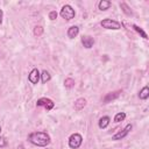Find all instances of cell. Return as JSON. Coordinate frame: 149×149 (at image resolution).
<instances>
[{
	"instance_id": "cell-23",
	"label": "cell",
	"mask_w": 149,
	"mask_h": 149,
	"mask_svg": "<svg viewBox=\"0 0 149 149\" xmlns=\"http://www.w3.org/2000/svg\"><path fill=\"white\" fill-rule=\"evenodd\" d=\"M2 15H3L2 9H0V24H1V22H2Z\"/></svg>"
},
{
	"instance_id": "cell-25",
	"label": "cell",
	"mask_w": 149,
	"mask_h": 149,
	"mask_svg": "<svg viewBox=\"0 0 149 149\" xmlns=\"http://www.w3.org/2000/svg\"><path fill=\"white\" fill-rule=\"evenodd\" d=\"M0 132H1V127H0Z\"/></svg>"
},
{
	"instance_id": "cell-8",
	"label": "cell",
	"mask_w": 149,
	"mask_h": 149,
	"mask_svg": "<svg viewBox=\"0 0 149 149\" xmlns=\"http://www.w3.org/2000/svg\"><path fill=\"white\" fill-rule=\"evenodd\" d=\"M121 94V91H115V92H111V93H107L105 97H104V104H108L109 101L119 98V95Z\"/></svg>"
},
{
	"instance_id": "cell-11",
	"label": "cell",
	"mask_w": 149,
	"mask_h": 149,
	"mask_svg": "<svg viewBox=\"0 0 149 149\" xmlns=\"http://www.w3.org/2000/svg\"><path fill=\"white\" fill-rule=\"evenodd\" d=\"M78 33H79V28H78L77 26H72V27H70V28L68 29V36H69L70 38L76 37V36L78 35Z\"/></svg>"
},
{
	"instance_id": "cell-21",
	"label": "cell",
	"mask_w": 149,
	"mask_h": 149,
	"mask_svg": "<svg viewBox=\"0 0 149 149\" xmlns=\"http://www.w3.org/2000/svg\"><path fill=\"white\" fill-rule=\"evenodd\" d=\"M6 144H7V141H6V139H5L3 136H0V148H3V147H6Z\"/></svg>"
},
{
	"instance_id": "cell-6",
	"label": "cell",
	"mask_w": 149,
	"mask_h": 149,
	"mask_svg": "<svg viewBox=\"0 0 149 149\" xmlns=\"http://www.w3.org/2000/svg\"><path fill=\"white\" fill-rule=\"evenodd\" d=\"M132 128H133L132 125H127L122 130H120V132H118L116 134H114V135L112 136V140H121V139H123L125 136L128 135V133L132 130Z\"/></svg>"
},
{
	"instance_id": "cell-13",
	"label": "cell",
	"mask_w": 149,
	"mask_h": 149,
	"mask_svg": "<svg viewBox=\"0 0 149 149\" xmlns=\"http://www.w3.org/2000/svg\"><path fill=\"white\" fill-rule=\"evenodd\" d=\"M111 1H107V0H101L99 3H98V7H99V9L100 10H106V9H108L109 7H111Z\"/></svg>"
},
{
	"instance_id": "cell-2",
	"label": "cell",
	"mask_w": 149,
	"mask_h": 149,
	"mask_svg": "<svg viewBox=\"0 0 149 149\" xmlns=\"http://www.w3.org/2000/svg\"><path fill=\"white\" fill-rule=\"evenodd\" d=\"M74 14H76V13H74V9H73L70 5H65V6H63L62 9H61V16H62L64 20H66V21L73 19V17H74Z\"/></svg>"
},
{
	"instance_id": "cell-10",
	"label": "cell",
	"mask_w": 149,
	"mask_h": 149,
	"mask_svg": "<svg viewBox=\"0 0 149 149\" xmlns=\"http://www.w3.org/2000/svg\"><path fill=\"white\" fill-rule=\"evenodd\" d=\"M85 105H86V100L84 98H79V99H77L74 101V109L76 111H80V109H83L85 107Z\"/></svg>"
},
{
	"instance_id": "cell-1",
	"label": "cell",
	"mask_w": 149,
	"mask_h": 149,
	"mask_svg": "<svg viewBox=\"0 0 149 149\" xmlns=\"http://www.w3.org/2000/svg\"><path fill=\"white\" fill-rule=\"evenodd\" d=\"M29 141L37 147H45L50 143V136L45 132H34L28 136Z\"/></svg>"
},
{
	"instance_id": "cell-7",
	"label": "cell",
	"mask_w": 149,
	"mask_h": 149,
	"mask_svg": "<svg viewBox=\"0 0 149 149\" xmlns=\"http://www.w3.org/2000/svg\"><path fill=\"white\" fill-rule=\"evenodd\" d=\"M40 77H41L40 71H38L37 69H33V70L30 71L29 76H28V79H29V81H30L31 84H37L38 80H40Z\"/></svg>"
},
{
	"instance_id": "cell-24",
	"label": "cell",
	"mask_w": 149,
	"mask_h": 149,
	"mask_svg": "<svg viewBox=\"0 0 149 149\" xmlns=\"http://www.w3.org/2000/svg\"><path fill=\"white\" fill-rule=\"evenodd\" d=\"M17 149H24V147H23V146H22V144H20V146H19V147H17Z\"/></svg>"
},
{
	"instance_id": "cell-20",
	"label": "cell",
	"mask_w": 149,
	"mask_h": 149,
	"mask_svg": "<svg viewBox=\"0 0 149 149\" xmlns=\"http://www.w3.org/2000/svg\"><path fill=\"white\" fill-rule=\"evenodd\" d=\"M133 28H134V29H135V30H136V31H137L139 34H141L143 38H146V40L148 38V36H147V34H146V33H144V31H143V30H142V29H141L140 27H137L136 24H134V26H133Z\"/></svg>"
},
{
	"instance_id": "cell-5",
	"label": "cell",
	"mask_w": 149,
	"mask_h": 149,
	"mask_svg": "<svg viewBox=\"0 0 149 149\" xmlns=\"http://www.w3.org/2000/svg\"><path fill=\"white\" fill-rule=\"evenodd\" d=\"M36 105L44 107L47 111H51L54 108V106H55L54 101L51 99H49V98H41V99H38L37 102H36Z\"/></svg>"
},
{
	"instance_id": "cell-14",
	"label": "cell",
	"mask_w": 149,
	"mask_h": 149,
	"mask_svg": "<svg viewBox=\"0 0 149 149\" xmlns=\"http://www.w3.org/2000/svg\"><path fill=\"white\" fill-rule=\"evenodd\" d=\"M139 97H140V99L146 100V99L149 97V87H148V86H144V87H143V88L140 91Z\"/></svg>"
},
{
	"instance_id": "cell-19",
	"label": "cell",
	"mask_w": 149,
	"mask_h": 149,
	"mask_svg": "<svg viewBox=\"0 0 149 149\" xmlns=\"http://www.w3.org/2000/svg\"><path fill=\"white\" fill-rule=\"evenodd\" d=\"M42 34H43V28L41 26H36L34 28V35L35 36H41Z\"/></svg>"
},
{
	"instance_id": "cell-15",
	"label": "cell",
	"mask_w": 149,
	"mask_h": 149,
	"mask_svg": "<svg viewBox=\"0 0 149 149\" xmlns=\"http://www.w3.org/2000/svg\"><path fill=\"white\" fill-rule=\"evenodd\" d=\"M41 78H42V83H47L50 80V73L47 71V70H43L42 73H41Z\"/></svg>"
},
{
	"instance_id": "cell-9",
	"label": "cell",
	"mask_w": 149,
	"mask_h": 149,
	"mask_svg": "<svg viewBox=\"0 0 149 149\" xmlns=\"http://www.w3.org/2000/svg\"><path fill=\"white\" fill-rule=\"evenodd\" d=\"M81 43H83V45H84L86 49H90V48L93 47L94 40H93V37H91V36H88V35H85V36L81 37Z\"/></svg>"
},
{
	"instance_id": "cell-12",
	"label": "cell",
	"mask_w": 149,
	"mask_h": 149,
	"mask_svg": "<svg viewBox=\"0 0 149 149\" xmlns=\"http://www.w3.org/2000/svg\"><path fill=\"white\" fill-rule=\"evenodd\" d=\"M109 121H111V119L108 118V116H102V118H100V120H99V128H101V129H104V128H106L108 125H109Z\"/></svg>"
},
{
	"instance_id": "cell-16",
	"label": "cell",
	"mask_w": 149,
	"mask_h": 149,
	"mask_svg": "<svg viewBox=\"0 0 149 149\" xmlns=\"http://www.w3.org/2000/svg\"><path fill=\"white\" fill-rule=\"evenodd\" d=\"M125 118H126V113H123V112L116 113L115 116H114V122H121V121L125 120Z\"/></svg>"
},
{
	"instance_id": "cell-22",
	"label": "cell",
	"mask_w": 149,
	"mask_h": 149,
	"mask_svg": "<svg viewBox=\"0 0 149 149\" xmlns=\"http://www.w3.org/2000/svg\"><path fill=\"white\" fill-rule=\"evenodd\" d=\"M49 19H50V20H56V19H57V13H56L55 10L50 12V13H49Z\"/></svg>"
},
{
	"instance_id": "cell-17",
	"label": "cell",
	"mask_w": 149,
	"mask_h": 149,
	"mask_svg": "<svg viewBox=\"0 0 149 149\" xmlns=\"http://www.w3.org/2000/svg\"><path fill=\"white\" fill-rule=\"evenodd\" d=\"M64 85H65L66 88H71V87L74 86V80H73L72 78H66V79L64 80Z\"/></svg>"
},
{
	"instance_id": "cell-18",
	"label": "cell",
	"mask_w": 149,
	"mask_h": 149,
	"mask_svg": "<svg viewBox=\"0 0 149 149\" xmlns=\"http://www.w3.org/2000/svg\"><path fill=\"white\" fill-rule=\"evenodd\" d=\"M120 7L122 8V10H123V12H125V13H126L127 15H132V10L129 9V7H128V6H127V5L125 3V2L120 3Z\"/></svg>"
},
{
	"instance_id": "cell-3",
	"label": "cell",
	"mask_w": 149,
	"mask_h": 149,
	"mask_svg": "<svg viewBox=\"0 0 149 149\" xmlns=\"http://www.w3.org/2000/svg\"><path fill=\"white\" fill-rule=\"evenodd\" d=\"M81 142H83L81 135L78 134V133H74V134H72V135L70 136V139H69V147L72 148V149H77V148L80 147Z\"/></svg>"
},
{
	"instance_id": "cell-4",
	"label": "cell",
	"mask_w": 149,
	"mask_h": 149,
	"mask_svg": "<svg viewBox=\"0 0 149 149\" xmlns=\"http://www.w3.org/2000/svg\"><path fill=\"white\" fill-rule=\"evenodd\" d=\"M100 24L102 28H106V29H120L121 28V23L112 19H105L100 22Z\"/></svg>"
}]
</instances>
